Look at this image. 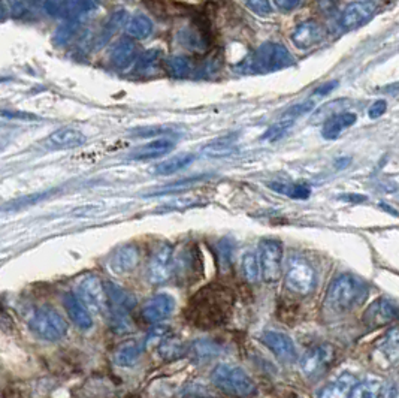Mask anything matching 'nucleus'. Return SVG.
Segmentation results:
<instances>
[{"label": "nucleus", "instance_id": "9", "mask_svg": "<svg viewBox=\"0 0 399 398\" xmlns=\"http://www.w3.org/2000/svg\"><path fill=\"white\" fill-rule=\"evenodd\" d=\"M174 248L171 244H161L153 252L147 266V280L152 285H163L172 276Z\"/></svg>", "mask_w": 399, "mask_h": 398}, {"label": "nucleus", "instance_id": "42", "mask_svg": "<svg viewBox=\"0 0 399 398\" xmlns=\"http://www.w3.org/2000/svg\"><path fill=\"white\" fill-rule=\"evenodd\" d=\"M0 116L6 118H15V120H38L35 114L23 113V111H0Z\"/></svg>", "mask_w": 399, "mask_h": 398}, {"label": "nucleus", "instance_id": "33", "mask_svg": "<svg viewBox=\"0 0 399 398\" xmlns=\"http://www.w3.org/2000/svg\"><path fill=\"white\" fill-rule=\"evenodd\" d=\"M382 382L378 379H368L362 383H356L350 398H380Z\"/></svg>", "mask_w": 399, "mask_h": 398}, {"label": "nucleus", "instance_id": "44", "mask_svg": "<svg viewBox=\"0 0 399 398\" xmlns=\"http://www.w3.org/2000/svg\"><path fill=\"white\" fill-rule=\"evenodd\" d=\"M274 2L283 11H293V9L301 5L302 0H274Z\"/></svg>", "mask_w": 399, "mask_h": 398}, {"label": "nucleus", "instance_id": "6", "mask_svg": "<svg viewBox=\"0 0 399 398\" xmlns=\"http://www.w3.org/2000/svg\"><path fill=\"white\" fill-rule=\"evenodd\" d=\"M76 296L83 304L97 315H108V296L105 283L97 276H86L76 287Z\"/></svg>", "mask_w": 399, "mask_h": 398}, {"label": "nucleus", "instance_id": "36", "mask_svg": "<svg viewBox=\"0 0 399 398\" xmlns=\"http://www.w3.org/2000/svg\"><path fill=\"white\" fill-rule=\"evenodd\" d=\"M292 126H293L292 120H283V118H282L280 122H277L275 125L269 126L266 131L263 132L261 139H262V141H266V143H275L280 138H283L288 132V129H291Z\"/></svg>", "mask_w": 399, "mask_h": 398}, {"label": "nucleus", "instance_id": "3", "mask_svg": "<svg viewBox=\"0 0 399 398\" xmlns=\"http://www.w3.org/2000/svg\"><path fill=\"white\" fill-rule=\"evenodd\" d=\"M211 381L218 390L231 397L248 398L256 394V383L252 377L235 365H217L211 373Z\"/></svg>", "mask_w": 399, "mask_h": 398}, {"label": "nucleus", "instance_id": "35", "mask_svg": "<svg viewBox=\"0 0 399 398\" xmlns=\"http://www.w3.org/2000/svg\"><path fill=\"white\" fill-rule=\"evenodd\" d=\"M166 66H168V71L178 78L187 77L192 72V62L184 56H174L171 58H168Z\"/></svg>", "mask_w": 399, "mask_h": 398}, {"label": "nucleus", "instance_id": "28", "mask_svg": "<svg viewBox=\"0 0 399 398\" xmlns=\"http://www.w3.org/2000/svg\"><path fill=\"white\" fill-rule=\"evenodd\" d=\"M99 8L97 0H65V19H81L96 13Z\"/></svg>", "mask_w": 399, "mask_h": 398}, {"label": "nucleus", "instance_id": "45", "mask_svg": "<svg viewBox=\"0 0 399 398\" xmlns=\"http://www.w3.org/2000/svg\"><path fill=\"white\" fill-rule=\"evenodd\" d=\"M350 162H352L350 157H341V159H338V161L335 162V166H336L338 169H343V168H345Z\"/></svg>", "mask_w": 399, "mask_h": 398}, {"label": "nucleus", "instance_id": "34", "mask_svg": "<svg viewBox=\"0 0 399 398\" xmlns=\"http://www.w3.org/2000/svg\"><path fill=\"white\" fill-rule=\"evenodd\" d=\"M241 266H243V274L247 282H250V283L259 282V278H261V266H259L257 253L245 252L243 256Z\"/></svg>", "mask_w": 399, "mask_h": 398}, {"label": "nucleus", "instance_id": "4", "mask_svg": "<svg viewBox=\"0 0 399 398\" xmlns=\"http://www.w3.org/2000/svg\"><path fill=\"white\" fill-rule=\"evenodd\" d=\"M28 326L39 338L47 342H57L63 338L69 328L63 316L49 305L38 308L30 319Z\"/></svg>", "mask_w": 399, "mask_h": 398}, {"label": "nucleus", "instance_id": "32", "mask_svg": "<svg viewBox=\"0 0 399 398\" xmlns=\"http://www.w3.org/2000/svg\"><path fill=\"white\" fill-rule=\"evenodd\" d=\"M269 187L272 191L286 195L288 198H295V199H307L311 193V189L307 184H291V183H280V182H272L269 183Z\"/></svg>", "mask_w": 399, "mask_h": 398}, {"label": "nucleus", "instance_id": "25", "mask_svg": "<svg viewBox=\"0 0 399 398\" xmlns=\"http://www.w3.org/2000/svg\"><path fill=\"white\" fill-rule=\"evenodd\" d=\"M161 62H162V51L158 48H149L138 57L135 71L139 75L152 77L161 71Z\"/></svg>", "mask_w": 399, "mask_h": 398}, {"label": "nucleus", "instance_id": "13", "mask_svg": "<svg viewBox=\"0 0 399 398\" xmlns=\"http://www.w3.org/2000/svg\"><path fill=\"white\" fill-rule=\"evenodd\" d=\"M398 304L389 296L378 298L374 301L365 313V322L370 326H383L396 319Z\"/></svg>", "mask_w": 399, "mask_h": 398}, {"label": "nucleus", "instance_id": "24", "mask_svg": "<svg viewBox=\"0 0 399 398\" xmlns=\"http://www.w3.org/2000/svg\"><path fill=\"white\" fill-rule=\"evenodd\" d=\"M356 383V377L353 374L343 373L325 388L320 398H350Z\"/></svg>", "mask_w": 399, "mask_h": 398}, {"label": "nucleus", "instance_id": "43", "mask_svg": "<svg viewBox=\"0 0 399 398\" xmlns=\"http://www.w3.org/2000/svg\"><path fill=\"white\" fill-rule=\"evenodd\" d=\"M338 86H340V83H338V81L323 83L322 86H318V87L316 88V90L313 92V95H314V96H326V95H329L331 92H334Z\"/></svg>", "mask_w": 399, "mask_h": 398}, {"label": "nucleus", "instance_id": "29", "mask_svg": "<svg viewBox=\"0 0 399 398\" xmlns=\"http://www.w3.org/2000/svg\"><path fill=\"white\" fill-rule=\"evenodd\" d=\"M193 161H195V154H190V153L177 154V156L169 157V159H166V161L156 165L154 173L158 175H171V174H175L178 171H181V169L187 168Z\"/></svg>", "mask_w": 399, "mask_h": 398}, {"label": "nucleus", "instance_id": "31", "mask_svg": "<svg viewBox=\"0 0 399 398\" xmlns=\"http://www.w3.org/2000/svg\"><path fill=\"white\" fill-rule=\"evenodd\" d=\"M79 26H81V19H75V18L65 19V22L57 27V31L54 33V38H53L54 44L58 47L66 45L78 33Z\"/></svg>", "mask_w": 399, "mask_h": 398}, {"label": "nucleus", "instance_id": "18", "mask_svg": "<svg viewBox=\"0 0 399 398\" xmlns=\"http://www.w3.org/2000/svg\"><path fill=\"white\" fill-rule=\"evenodd\" d=\"M87 141L86 135L74 127H63L53 132L47 138V145L56 148V150H69L84 145Z\"/></svg>", "mask_w": 399, "mask_h": 398}, {"label": "nucleus", "instance_id": "10", "mask_svg": "<svg viewBox=\"0 0 399 398\" xmlns=\"http://www.w3.org/2000/svg\"><path fill=\"white\" fill-rule=\"evenodd\" d=\"M175 310V300L169 294H157L152 298H148L142 305L141 316L148 324H161L166 321L168 317Z\"/></svg>", "mask_w": 399, "mask_h": 398}, {"label": "nucleus", "instance_id": "27", "mask_svg": "<svg viewBox=\"0 0 399 398\" xmlns=\"http://www.w3.org/2000/svg\"><path fill=\"white\" fill-rule=\"evenodd\" d=\"M154 31V24L144 14H135L132 18L127 19L126 32L132 39H145Z\"/></svg>", "mask_w": 399, "mask_h": 398}, {"label": "nucleus", "instance_id": "19", "mask_svg": "<svg viewBox=\"0 0 399 398\" xmlns=\"http://www.w3.org/2000/svg\"><path fill=\"white\" fill-rule=\"evenodd\" d=\"M63 304L69 317L79 330H90L93 326V317L90 315V310L74 292H66L63 295Z\"/></svg>", "mask_w": 399, "mask_h": 398}, {"label": "nucleus", "instance_id": "1", "mask_svg": "<svg viewBox=\"0 0 399 398\" xmlns=\"http://www.w3.org/2000/svg\"><path fill=\"white\" fill-rule=\"evenodd\" d=\"M365 298L362 282L355 276L344 273L335 277L329 286L325 304L334 313H345L352 310Z\"/></svg>", "mask_w": 399, "mask_h": 398}, {"label": "nucleus", "instance_id": "47", "mask_svg": "<svg viewBox=\"0 0 399 398\" xmlns=\"http://www.w3.org/2000/svg\"><path fill=\"white\" fill-rule=\"evenodd\" d=\"M387 398H398V392H396V386L395 385L391 386V392H387Z\"/></svg>", "mask_w": 399, "mask_h": 398}, {"label": "nucleus", "instance_id": "39", "mask_svg": "<svg viewBox=\"0 0 399 398\" xmlns=\"http://www.w3.org/2000/svg\"><path fill=\"white\" fill-rule=\"evenodd\" d=\"M42 5L48 15L65 19V0H44Z\"/></svg>", "mask_w": 399, "mask_h": 398}, {"label": "nucleus", "instance_id": "20", "mask_svg": "<svg viewBox=\"0 0 399 398\" xmlns=\"http://www.w3.org/2000/svg\"><path fill=\"white\" fill-rule=\"evenodd\" d=\"M356 122L357 116L355 113H338L326 118L322 127V136L326 141H334V139H338L343 135L345 129L352 127Z\"/></svg>", "mask_w": 399, "mask_h": 398}, {"label": "nucleus", "instance_id": "37", "mask_svg": "<svg viewBox=\"0 0 399 398\" xmlns=\"http://www.w3.org/2000/svg\"><path fill=\"white\" fill-rule=\"evenodd\" d=\"M316 108V102L314 101H305V102H301V104H296V105H292L291 108H287L286 111L283 113L282 118L283 120H296V118L299 117H302L305 114H308L310 111H313V109Z\"/></svg>", "mask_w": 399, "mask_h": 398}, {"label": "nucleus", "instance_id": "22", "mask_svg": "<svg viewBox=\"0 0 399 398\" xmlns=\"http://www.w3.org/2000/svg\"><path fill=\"white\" fill-rule=\"evenodd\" d=\"M145 349V343L138 340H129L120 344L114 353V361L120 367H133L141 360V355Z\"/></svg>", "mask_w": 399, "mask_h": 398}, {"label": "nucleus", "instance_id": "41", "mask_svg": "<svg viewBox=\"0 0 399 398\" xmlns=\"http://www.w3.org/2000/svg\"><path fill=\"white\" fill-rule=\"evenodd\" d=\"M386 109H387V102L384 101V99H378V101H375L370 106V109H368V116H370V118H373V120H375V118H380L386 113Z\"/></svg>", "mask_w": 399, "mask_h": 398}, {"label": "nucleus", "instance_id": "26", "mask_svg": "<svg viewBox=\"0 0 399 398\" xmlns=\"http://www.w3.org/2000/svg\"><path fill=\"white\" fill-rule=\"evenodd\" d=\"M236 134L235 135H226L214 141L208 143L202 148V154L208 157H226L236 153Z\"/></svg>", "mask_w": 399, "mask_h": 398}, {"label": "nucleus", "instance_id": "30", "mask_svg": "<svg viewBox=\"0 0 399 398\" xmlns=\"http://www.w3.org/2000/svg\"><path fill=\"white\" fill-rule=\"evenodd\" d=\"M186 346L177 337H163L162 342L158 343V355L166 361H175L178 358L184 356Z\"/></svg>", "mask_w": 399, "mask_h": 398}, {"label": "nucleus", "instance_id": "46", "mask_svg": "<svg viewBox=\"0 0 399 398\" xmlns=\"http://www.w3.org/2000/svg\"><path fill=\"white\" fill-rule=\"evenodd\" d=\"M8 18V9H6V5L3 0H0V22H5V19Z\"/></svg>", "mask_w": 399, "mask_h": 398}, {"label": "nucleus", "instance_id": "8", "mask_svg": "<svg viewBox=\"0 0 399 398\" xmlns=\"http://www.w3.org/2000/svg\"><path fill=\"white\" fill-rule=\"evenodd\" d=\"M286 286L298 295L311 294L316 287V271L311 264L301 257L291 261L286 273Z\"/></svg>", "mask_w": 399, "mask_h": 398}, {"label": "nucleus", "instance_id": "48", "mask_svg": "<svg viewBox=\"0 0 399 398\" xmlns=\"http://www.w3.org/2000/svg\"><path fill=\"white\" fill-rule=\"evenodd\" d=\"M26 3L28 5H33V6H38V5H42L44 3V0H24Z\"/></svg>", "mask_w": 399, "mask_h": 398}, {"label": "nucleus", "instance_id": "38", "mask_svg": "<svg viewBox=\"0 0 399 398\" xmlns=\"http://www.w3.org/2000/svg\"><path fill=\"white\" fill-rule=\"evenodd\" d=\"M382 349H383V353L386 355V358H389V360H392V361H396V358H398V331H396V328H393V330L387 334Z\"/></svg>", "mask_w": 399, "mask_h": 398}, {"label": "nucleus", "instance_id": "16", "mask_svg": "<svg viewBox=\"0 0 399 398\" xmlns=\"http://www.w3.org/2000/svg\"><path fill=\"white\" fill-rule=\"evenodd\" d=\"M177 39L188 51L204 53L208 49V35L199 24L184 26L177 32Z\"/></svg>", "mask_w": 399, "mask_h": 398}, {"label": "nucleus", "instance_id": "12", "mask_svg": "<svg viewBox=\"0 0 399 398\" xmlns=\"http://www.w3.org/2000/svg\"><path fill=\"white\" fill-rule=\"evenodd\" d=\"M377 9L374 0H355L348 3L341 14V26L344 29H355L370 19Z\"/></svg>", "mask_w": 399, "mask_h": 398}, {"label": "nucleus", "instance_id": "21", "mask_svg": "<svg viewBox=\"0 0 399 398\" xmlns=\"http://www.w3.org/2000/svg\"><path fill=\"white\" fill-rule=\"evenodd\" d=\"M175 147V143L169 138H158L154 141H149L141 147H138L135 152H132L131 157L136 159V161H147V159H156L168 154L172 152Z\"/></svg>", "mask_w": 399, "mask_h": 398}, {"label": "nucleus", "instance_id": "2", "mask_svg": "<svg viewBox=\"0 0 399 398\" xmlns=\"http://www.w3.org/2000/svg\"><path fill=\"white\" fill-rule=\"evenodd\" d=\"M292 65L293 57L283 44L265 42L252 56H248L239 66H241L243 72L266 74L282 71V69Z\"/></svg>", "mask_w": 399, "mask_h": 398}, {"label": "nucleus", "instance_id": "23", "mask_svg": "<svg viewBox=\"0 0 399 398\" xmlns=\"http://www.w3.org/2000/svg\"><path fill=\"white\" fill-rule=\"evenodd\" d=\"M129 19V14L126 9H118L114 14L109 15V18L106 19V23L104 24V27L101 29V32H99L97 38H96V42L95 47L96 48H102L105 47L109 41H111V38L122 29Z\"/></svg>", "mask_w": 399, "mask_h": 398}, {"label": "nucleus", "instance_id": "11", "mask_svg": "<svg viewBox=\"0 0 399 398\" xmlns=\"http://www.w3.org/2000/svg\"><path fill=\"white\" fill-rule=\"evenodd\" d=\"M262 343L283 363H293L298 358V351L293 340L282 331L269 330L262 334Z\"/></svg>", "mask_w": 399, "mask_h": 398}, {"label": "nucleus", "instance_id": "15", "mask_svg": "<svg viewBox=\"0 0 399 398\" xmlns=\"http://www.w3.org/2000/svg\"><path fill=\"white\" fill-rule=\"evenodd\" d=\"M323 36L325 31L320 24L316 22H307L295 29L291 39L298 49H308L320 44Z\"/></svg>", "mask_w": 399, "mask_h": 398}, {"label": "nucleus", "instance_id": "40", "mask_svg": "<svg viewBox=\"0 0 399 398\" xmlns=\"http://www.w3.org/2000/svg\"><path fill=\"white\" fill-rule=\"evenodd\" d=\"M247 5L257 15H269L272 13V6L269 0H247Z\"/></svg>", "mask_w": 399, "mask_h": 398}, {"label": "nucleus", "instance_id": "14", "mask_svg": "<svg viewBox=\"0 0 399 398\" xmlns=\"http://www.w3.org/2000/svg\"><path fill=\"white\" fill-rule=\"evenodd\" d=\"M139 262V250L133 244L120 246L111 255L109 268L115 274H127L133 271Z\"/></svg>", "mask_w": 399, "mask_h": 398}, {"label": "nucleus", "instance_id": "7", "mask_svg": "<svg viewBox=\"0 0 399 398\" xmlns=\"http://www.w3.org/2000/svg\"><path fill=\"white\" fill-rule=\"evenodd\" d=\"M335 361V349L331 344H318L308 351L301 363L299 370L307 379H318Z\"/></svg>", "mask_w": 399, "mask_h": 398}, {"label": "nucleus", "instance_id": "17", "mask_svg": "<svg viewBox=\"0 0 399 398\" xmlns=\"http://www.w3.org/2000/svg\"><path fill=\"white\" fill-rule=\"evenodd\" d=\"M138 45L132 38L123 36L113 45L111 53H109V58L111 63L117 69H127L135 61H136Z\"/></svg>", "mask_w": 399, "mask_h": 398}, {"label": "nucleus", "instance_id": "49", "mask_svg": "<svg viewBox=\"0 0 399 398\" xmlns=\"http://www.w3.org/2000/svg\"><path fill=\"white\" fill-rule=\"evenodd\" d=\"M179 2H183V3H199L201 2V0H179Z\"/></svg>", "mask_w": 399, "mask_h": 398}, {"label": "nucleus", "instance_id": "5", "mask_svg": "<svg viewBox=\"0 0 399 398\" xmlns=\"http://www.w3.org/2000/svg\"><path fill=\"white\" fill-rule=\"evenodd\" d=\"M257 260L263 280L268 283L277 282L282 273L283 244L278 240H274V238L262 240L261 244H259Z\"/></svg>", "mask_w": 399, "mask_h": 398}]
</instances>
